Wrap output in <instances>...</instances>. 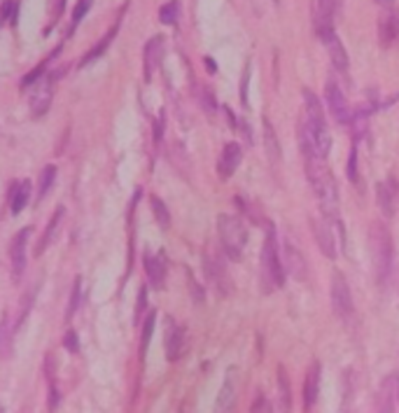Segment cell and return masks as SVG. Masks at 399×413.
<instances>
[{
    "label": "cell",
    "mask_w": 399,
    "mask_h": 413,
    "mask_svg": "<svg viewBox=\"0 0 399 413\" xmlns=\"http://www.w3.org/2000/svg\"><path fill=\"white\" fill-rule=\"evenodd\" d=\"M0 413H3V409H0Z\"/></svg>",
    "instance_id": "7bdbcfd3"
},
{
    "label": "cell",
    "mask_w": 399,
    "mask_h": 413,
    "mask_svg": "<svg viewBox=\"0 0 399 413\" xmlns=\"http://www.w3.org/2000/svg\"><path fill=\"white\" fill-rule=\"evenodd\" d=\"M322 45L329 49V56H332V63L336 66V70H341V73H348V52L346 47L341 45V40L336 38V33H327L322 35Z\"/></svg>",
    "instance_id": "ac0fdd59"
},
{
    "label": "cell",
    "mask_w": 399,
    "mask_h": 413,
    "mask_svg": "<svg viewBox=\"0 0 399 413\" xmlns=\"http://www.w3.org/2000/svg\"><path fill=\"white\" fill-rule=\"evenodd\" d=\"M54 73H47L45 77H40L38 84L33 89L31 96V112L33 117H42L52 105V96H54Z\"/></svg>",
    "instance_id": "ba28073f"
},
{
    "label": "cell",
    "mask_w": 399,
    "mask_h": 413,
    "mask_svg": "<svg viewBox=\"0 0 399 413\" xmlns=\"http://www.w3.org/2000/svg\"><path fill=\"white\" fill-rule=\"evenodd\" d=\"M397 40H399V14L388 12L378 19V42H381V47H390Z\"/></svg>",
    "instance_id": "2e32d148"
},
{
    "label": "cell",
    "mask_w": 399,
    "mask_h": 413,
    "mask_svg": "<svg viewBox=\"0 0 399 413\" xmlns=\"http://www.w3.org/2000/svg\"><path fill=\"white\" fill-rule=\"evenodd\" d=\"M28 194H31V182L28 180H21L17 185L12 187V199H10V208L14 215H19L21 210H24L26 201H28Z\"/></svg>",
    "instance_id": "cb8c5ba5"
},
{
    "label": "cell",
    "mask_w": 399,
    "mask_h": 413,
    "mask_svg": "<svg viewBox=\"0 0 399 413\" xmlns=\"http://www.w3.org/2000/svg\"><path fill=\"white\" fill-rule=\"evenodd\" d=\"M241 159H243L241 145H238V143H227V145H224L222 157H220V161H217V171H220V178L222 180L231 178V175L236 173L238 164H241Z\"/></svg>",
    "instance_id": "9a60e30c"
},
{
    "label": "cell",
    "mask_w": 399,
    "mask_h": 413,
    "mask_svg": "<svg viewBox=\"0 0 399 413\" xmlns=\"http://www.w3.org/2000/svg\"><path fill=\"white\" fill-rule=\"evenodd\" d=\"M77 304H80V278L75 280L73 292H70V304H68V311H66V318L68 320L73 318V313L77 311Z\"/></svg>",
    "instance_id": "d6a6232c"
},
{
    "label": "cell",
    "mask_w": 399,
    "mask_h": 413,
    "mask_svg": "<svg viewBox=\"0 0 399 413\" xmlns=\"http://www.w3.org/2000/svg\"><path fill=\"white\" fill-rule=\"evenodd\" d=\"M378 5H383V7H390L392 3H395V0H376Z\"/></svg>",
    "instance_id": "b9f144b4"
},
{
    "label": "cell",
    "mask_w": 399,
    "mask_h": 413,
    "mask_svg": "<svg viewBox=\"0 0 399 413\" xmlns=\"http://www.w3.org/2000/svg\"><path fill=\"white\" fill-rule=\"evenodd\" d=\"M63 343H66V348L70 350V353H77V350H80V346H77V334L75 332H68L66 334V341H63Z\"/></svg>",
    "instance_id": "74e56055"
},
{
    "label": "cell",
    "mask_w": 399,
    "mask_h": 413,
    "mask_svg": "<svg viewBox=\"0 0 399 413\" xmlns=\"http://www.w3.org/2000/svg\"><path fill=\"white\" fill-rule=\"evenodd\" d=\"M217 231H220V241H222L224 252H227V257L231 259L241 257L245 243H248V229H245L241 217L227 215V213L220 215L217 217Z\"/></svg>",
    "instance_id": "277c9868"
},
{
    "label": "cell",
    "mask_w": 399,
    "mask_h": 413,
    "mask_svg": "<svg viewBox=\"0 0 399 413\" xmlns=\"http://www.w3.org/2000/svg\"><path fill=\"white\" fill-rule=\"evenodd\" d=\"M304 122L301 126L306 129V136L311 138L313 147L318 150L322 159H327L329 150H332V136H329L327 122H325V110L313 91H304Z\"/></svg>",
    "instance_id": "6da1fadb"
},
{
    "label": "cell",
    "mask_w": 399,
    "mask_h": 413,
    "mask_svg": "<svg viewBox=\"0 0 399 413\" xmlns=\"http://www.w3.org/2000/svg\"><path fill=\"white\" fill-rule=\"evenodd\" d=\"M292 409V390H290V378L285 374V367H278V413H290Z\"/></svg>",
    "instance_id": "44dd1931"
},
{
    "label": "cell",
    "mask_w": 399,
    "mask_h": 413,
    "mask_svg": "<svg viewBox=\"0 0 399 413\" xmlns=\"http://www.w3.org/2000/svg\"><path fill=\"white\" fill-rule=\"evenodd\" d=\"M350 388H346V397H343V404H341V413H350Z\"/></svg>",
    "instance_id": "ab89813d"
},
{
    "label": "cell",
    "mask_w": 399,
    "mask_h": 413,
    "mask_svg": "<svg viewBox=\"0 0 399 413\" xmlns=\"http://www.w3.org/2000/svg\"><path fill=\"white\" fill-rule=\"evenodd\" d=\"M332 308L343 322H348L355 313L353 294H350L348 280L341 271H334V276H332Z\"/></svg>",
    "instance_id": "8992f818"
},
{
    "label": "cell",
    "mask_w": 399,
    "mask_h": 413,
    "mask_svg": "<svg viewBox=\"0 0 399 413\" xmlns=\"http://www.w3.org/2000/svg\"><path fill=\"white\" fill-rule=\"evenodd\" d=\"M259 271H262L264 292H273L285 285V266L280 264V257H278V243H276V229H273V224H269V231H266V238L262 245Z\"/></svg>",
    "instance_id": "3957f363"
},
{
    "label": "cell",
    "mask_w": 399,
    "mask_h": 413,
    "mask_svg": "<svg viewBox=\"0 0 399 413\" xmlns=\"http://www.w3.org/2000/svg\"><path fill=\"white\" fill-rule=\"evenodd\" d=\"M264 143H266V157L273 164H278L280 161V143H278V136L276 131H273L271 122H264Z\"/></svg>",
    "instance_id": "d4e9b609"
},
{
    "label": "cell",
    "mask_w": 399,
    "mask_h": 413,
    "mask_svg": "<svg viewBox=\"0 0 399 413\" xmlns=\"http://www.w3.org/2000/svg\"><path fill=\"white\" fill-rule=\"evenodd\" d=\"M213 413H236V369L227 371Z\"/></svg>",
    "instance_id": "7c38bea8"
},
{
    "label": "cell",
    "mask_w": 399,
    "mask_h": 413,
    "mask_svg": "<svg viewBox=\"0 0 399 413\" xmlns=\"http://www.w3.org/2000/svg\"><path fill=\"white\" fill-rule=\"evenodd\" d=\"M348 180L350 182H360V175H357V152L353 147V152H350V159H348Z\"/></svg>",
    "instance_id": "e575fe53"
},
{
    "label": "cell",
    "mask_w": 399,
    "mask_h": 413,
    "mask_svg": "<svg viewBox=\"0 0 399 413\" xmlns=\"http://www.w3.org/2000/svg\"><path fill=\"white\" fill-rule=\"evenodd\" d=\"M178 17H180V5H178V0H171V3H166V5L159 10V19H161V24L173 26L175 21H178Z\"/></svg>",
    "instance_id": "f546056e"
},
{
    "label": "cell",
    "mask_w": 399,
    "mask_h": 413,
    "mask_svg": "<svg viewBox=\"0 0 399 413\" xmlns=\"http://www.w3.org/2000/svg\"><path fill=\"white\" fill-rule=\"evenodd\" d=\"M395 385H392V374L385 378L381 390H378V413H395Z\"/></svg>",
    "instance_id": "603a6c76"
},
{
    "label": "cell",
    "mask_w": 399,
    "mask_h": 413,
    "mask_svg": "<svg viewBox=\"0 0 399 413\" xmlns=\"http://www.w3.org/2000/svg\"><path fill=\"white\" fill-rule=\"evenodd\" d=\"M187 346V334L178 322L173 318H166V332H164V348H166V357L171 362L180 360L182 353H185Z\"/></svg>",
    "instance_id": "9c48e42d"
},
{
    "label": "cell",
    "mask_w": 399,
    "mask_h": 413,
    "mask_svg": "<svg viewBox=\"0 0 399 413\" xmlns=\"http://www.w3.org/2000/svg\"><path fill=\"white\" fill-rule=\"evenodd\" d=\"M14 322L10 320V313L3 315L0 320V357H12V343H14Z\"/></svg>",
    "instance_id": "7402d4cb"
},
{
    "label": "cell",
    "mask_w": 399,
    "mask_h": 413,
    "mask_svg": "<svg viewBox=\"0 0 399 413\" xmlns=\"http://www.w3.org/2000/svg\"><path fill=\"white\" fill-rule=\"evenodd\" d=\"M31 236V229H21L12 241L10 248V259H12V276L14 280H19L26 271V241Z\"/></svg>",
    "instance_id": "4fadbf2b"
},
{
    "label": "cell",
    "mask_w": 399,
    "mask_h": 413,
    "mask_svg": "<svg viewBox=\"0 0 399 413\" xmlns=\"http://www.w3.org/2000/svg\"><path fill=\"white\" fill-rule=\"evenodd\" d=\"M91 3H94V0H77L75 12H73V24H70V33H73L75 28H77V24H80V21L84 19V14L91 10Z\"/></svg>",
    "instance_id": "1f68e13d"
},
{
    "label": "cell",
    "mask_w": 399,
    "mask_h": 413,
    "mask_svg": "<svg viewBox=\"0 0 399 413\" xmlns=\"http://www.w3.org/2000/svg\"><path fill=\"white\" fill-rule=\"evenodd\" d=\"M150 203H152V213H154V217H157L159 227H161V229H168V227H171V213H168L166 203L161 201L159 196H152Z\"/></svg>",
    "instance_id": "83f0119b"
},
{
    "label": "cell",
    "mask_w": 399,
    "mask_h": 413,
    "mask_svg": "<svg viewBox=\"0 0 399 413\" xmlns=\"http://www.w3.org/2000/svg\"><path fill=\"white\" fill-rule=\"evenodd\" d=\"M250 413H271V406H269V402H266V397L262 395V392H259V395L255 397V402H252Z\"/></svg>",
    "instance_id": "d590c367"
},
{
    "label": "cell",
    "mask_w": 399,
    "mask_h": 413,
    "mask_svg": "<svg viewBox=\"0 0 399 413\" xmlns=\"http://www.w3.org/2000/svg\"><path fill=\"white\" fill-rule=\"evenodd\" d=\"M318 392H320V364L313 362L304 378V409L306 411H311L315 402H318Z\"/></svg>",
    "instance_id": "e0dca14e"
},
{
    "label": "cell",
    "mask_w": 399,
    "mask_h": 413,
    "mask_svg": "<svg viewBox=\"0 0 399 413\" xmlns=\"http://www.w3.org/2000/svg\"><path fill=\"white\" fill-rule=\"evenodd\" d=\"M143 308H145V287L140 290V297H138V311H136V320L140 318V313H143Z\"/></svg>",
    "instance_id": "60d3db41"
},
{
    "label": "cell",
    "mask_w": 399,
    "mask_h": 413,
    "mask_svg": "<svg viewBox=\"0 0 399 413\" xmlns=\"http://www.w3.org/2000/svg\"><path fill=\"white\" fill-rule=\"evenodd\" d=\"M56 180V168L54 166H45L42 168V175H40V189H38V196L42 199V196H47V192L52 189Z\"/></svg>",
    "instance_id": "4dcf8cb0"
},
{
    "label": "cell",
    "mask_w": 399,
    "mask_h": 413,
    "mask_svg": "<svg viewBox=\"0 0 399 413\" xmlns=\"http://www.w3.org/2000/svg\"><path fill=\"white\" fill-rule=\"evenodd\" d=\"M325 101L329 105V112L334 115V119L339 124H350V108H348V101L346 96H343V89L336 84L334 77H329L327 84H325Z\"/></svg>",
    "instance_id": "52a82bcc"
},
{
    "label": "cell",
    "mask_w": 399,
    "mask_h": 413,
    "mask_svg": "<svg viewBox=\"0 0 399 413\" xmlns=\"http://www.w3.org/2000/svg\"><path fill=\"white\" fill-rule=\"evenodd\" d=\"M161 56H164V38H152L150 42L145 45V80L150 82L154 70L159 68L161 63Z\"/></svg>",
    "instance_id": "d6986e66"
},
{
    "label": "cell",
    "mask_w": 399,
    "mask_h": 413,
    "mask_svg": "<svg viewBox=\"0 0 399 413\" xmlns=\"http://www.w3.org/2000/svg\"><path fill=\"white\" fill-rule=\"evenodd\" d=\"M369 252L374 262L376 280L385 283L392 271V259H395V245H392L390 229L383 222H374L369 227Z\"/></svg>",
    "instance_id": "7a4b0ae2"
},
{
    "label": "cell",
    "mask_w": 399,
    "mask_h": 413,
    "mask_svg": "<svg viewBox=\"0 0 399 413\" xmlns=\"http://www.w3.org/2000/svg\"><path fill=\"white\" fill-rule=\"evenodd\" d=\"M376 201H378V208H381V213L388 217H395V210H397V203H399V185L395 178H388V182H383V185L376 187Z\"/></svg>",
    "instance_id": "30bf717a"
},
{
    "label": "cell",
    "mask_w": 399,
    "mask_h": 413,
    "mask_svg": "<svg viewBox=\"0 0 399 413\" xmlns=\"http://www.w3.org/2000/svg\"><path fill=\"white\" fill-rule=\"evenodd\" d=\"M52 56H54V54H52ZM52 56H49V59H52ZM49 59H45V61H42L40 66L35 68V70H31V73H28V75L24 77V82H21V84H24V87H28V84L38 82V80H40V75L45 73V66H47V61H49Z\"/></svg>",
    "instance_id": "836d02e7"
},
{
    "label": "cell",
    "mask_w": 399,
    "mask_h": 413,
    "mask_svg": "<svg viewBox=\"0 0 399 413\" xmlns=\"http://www.w3.org/2000/svg\"><path fill=\"white\" fill-rule=\"evenodd\" d=\"M17 17H19V0H5L3 5H0V26L5 24H17Z\"/></svg>",
    "instance_id": "f1b7e54d"
},
{
    "label": "cell",
    "mask_w": 399,
    "mask_h": 413,
    "mask_svg": "<svg viewBox=\"0 0 399 413\" xmlns=\"http://www.w3.org/2000/svg\"><path fill=\"white\" fill-rule=\"evenodd\" d=\"M203 269H206V276L208 280L213 283V287L217 292L222 294V297H227L231 292V276L227 271V264H224V259L220 257V252L215 250H206V255H203Z\"/></svg>",
    "instance_id": "5b68a950"
},
{
    "label": "cell",
    "mask_w": 399,
    "mask_h": 413,
    "mask_svg": "<svg viewBox=\"0 0 399 413\" xmlns=\"http://www.w3.org/2000/svg\"><path fill=\"white\" fill-rule=\"evenodd\" d=\"M313 236H315V243H318L320 252L329 259L336 257V238L332 234V227H329L327 217H313Z\"/></svg>",
    "instance_id": "8fae6325"
},
{
    "label": "cell",
    "mask_w": 399,
    "mask_h": 413,
    "mask_svg": "<svg viewBox=\"0 0 399 413\" xmlns=\"http://www.w3.org/2000/svg\"><path fill=\"white\" fill-rule=\"evenodd\" d=\"M154 318L157 315L154 313H150V318H147V322H145V329H143V355H145V350H147V346H150V336H152V329H154Z\"/></svg>",
    "instance_id": "8d00e7d4"
},
{
    "label": "cell",
    "mask_w": 399,
    "mask_h": 413,
    "mask_svg": "<svg viewBox=\"0 0 399 413\" xmlns=\"http://www.w3.org/2000/svg\"><path fill=\"white\" fill-rule=\"evenodd\" d=\"M117 31H119V24H117L115 28H112V31H110L108 35H103V40H101V42H98V45H96L94 49H91V52H89L87 56H84V59L80 61V66L84 68V66H89V63H91V61H96V59H98V56H101V54L105 52V49H108V47L112 45V40H115V35H117Z\"/></svg>",
    "instance_id": "4316f807"
},
{
    "label": "cell",
    "mask_w": 399,
    "mask_h": 413,
    "mask_svg": "<svg viewBox=\"0 0 399 413\" xmlns=\"http://www.w3.org/2000/svg\"><path fill=\"white\" fill-rule=\"evenodd\" d=\"M201 103L206 105V110H208V112H213V110H215V98L210 96V91H203V96H201Z\"/></svg>",
    "instance_id": "f35d334b"
},
{
    "label": "cell",
    "mask_w": 399,
    "mask_h": 413,
    "mask_svg": "<svg viewBox=\"0 0 399 413\" xmlns=\"http://www.w3.org/2000/svg\"><path fill=\"white\" fill-rule=\"evenodd\" d=\"M283 252H285V264H283L285 271L290 273L294 280L304 283L306 280V259H304V255H301V252L297 250V245L290 243V241H285Z\"/></svg>",
    "instance_id": "5bb4252c"
},
{
    "label": "cell",
    "mask_w": 399,
    "mask_h": 413,
    "mask_svg": "<svg viewBox=\"0 0 399 413\" xmlns=\"http://www.w3.org/2000/svg\"><path fill=\"white\" fill-rule=\"evenodd\" d=\"M145 273L150 278V285L161 290L166 280V262L161 255H145Z\"/></svg>",
    "instance_id": "ffe728a7"
},
{
    "label": "cell",
    "mask_w": 399,
    "mask_h": 413,
    "mask_svg": "<svg viewBox=\"0 0 399 413\" xmlns=\"http://www.w3.org/2000/svg\"><path fill=\"white\" fill-rule=\"evenodd\" d=\"M61 217H63V208L56 210L54 217H52V220H49L47 229H45V234H42L40 243H38V248H35V255H42V252H45V250L49 248V243H52V238H54V234H56V229H59Z\"/></svg>",
    "instance_id": "484cf974"
}]
</instances>
